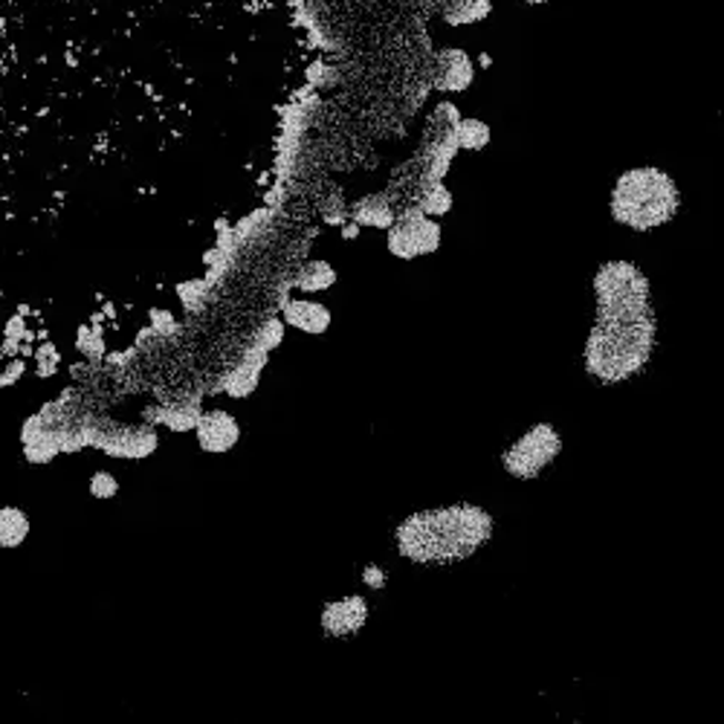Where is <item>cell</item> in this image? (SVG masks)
Instances as JSON below:
<instances>
[{
	"instance_id": "6da1fadb",
	"label": "cell",
	"mask_w": 724,
	"mask_h": 724,
	"mask_svg": "<svg viewBox=\"0 0 724 724\" xmlns=\"http://www.w3.org/2000/svg\"><path fill=\"white\" fill-rule=\"evenodd\" d=\"M592 296L594 319L580 348V369L597 389L635 383L661 348L650 275L637 261L609 259L594 270Z\"/></svg>"
},
{
	"instance_id": "52a82bcc",
	"label": "cell",
	"mask_w": 724,
	"mask_h": 724,
	"mask_svg": "<svg viewBox=\"0 0 724 724\" xmlns=\"http://www.w3.org/2000/svg\"><path fill=\"white\" fill-rule=\"evenodd\" d=\"M371 600L362 592H348L340 597L325 600V606L319 609V632L328 641H354L365 632L371 623Z\"/></svg>"
},
{
	"instance_id": "7402d4cb",
	"label": "cell",
	"mask_w": 724,
	"mask_h": 724,
	"mask_svg": "<svg viewBox=\"0 0 724 724\" xmlns=\"http://www.w3.org/2000/svg\"><path fill=\"white\" fill-rule=\"evenodd\" d=\"M360 583L371 592H385L389 589V571L380 562H365L360 569Z\"/></svg>"
},
{
	"instance_id": "4fadbf2b",
	"label": "cell",
	"mask_w": 724,
	"mask_h": 724,
	"mask_svg": "<svg viewBox=\"0 0 724 724\" xmlns=\"http://www.w3.org/2000/svg\"><path fill=\"white\" fill-rule=\"evenodd\" d=\"M400 207L394 203V198L389 192H369L356 198L354 203H348V221L360 223L362 230H378L385 232L398 218Z\"/></svg>"
},
{
	"instance_id": "ffe728a7",
	"label": "cell",
	"mask_w": 724,
	"mask_h": 724,
	"mask_svg": "<svg viewBox=\"0 0 724 724\" xmlns=\"http://www.w3.org/2000/svg\"><path fill=\"white\" fill-rule=\"evenodd\" d=\"M119 490H122V484H119L117 473H111V470H93L88 479V493L93 502H111V499H117Z\"/></svg>"
},
{
	"instance_id": "9c48e42d",
	"label": "cell",
	"mask_w": 724,
	"mask_h": 724,
	"mask_svg": "<svg viewBox=\"0 0 724 724\" xmlns=\"http://www.w3.org/2000/svg\"><path fill=\"white\" fill-rule=\"evenodd\" d=\"M241 438H244V426H241L235 412L221 406L200 412L198 426H194V441H198L200 452H207V455H227V452H232L241 444Z\"/></svg>"
},
{
	"instance_id": "7a4b0ae2",
	"label": "cell",
	"mask_w": 724,
	"mask_h": 724,
	"mask_svg": "<svg viewBox=\"0 0 724 724\" xmlns=\"http://www.w3.org/2000/svg\"><path fill=\"white\" fill-rule=\"evenodd\" d=\"M499 519L479 502L418 507L392 527V551L414 569H455L495 540Z\"/></svg>"
},
{
	"instance_id": "30bf717a",
	"label": "cell",
	"mask_w": 724,
	"mask_h": 724,
	"mask_svg": "<svg viewBox=\"0 0 724 724\" xmlns=\"http://www.w3.org/2000/svg\"><path fill=\"white\" fill-rule=\"evenodd\" d=\"M267 362H270V351L252 342L244 354L238 356V362L232 365V371H227L221 380V392L232 400H247L250 394H255L261 378H264Z\"/></svg>"
},
{
	"instance_id": "e0dca14e",
	"label": "cell",
	"mask_w": 724,
	"mask_h": 724,
	"mask_svg": "<svg viewBox=\"0 0 724 724\" xmlns=\"http://www.w3.org/2000/svg\"><path fill=\"white\" fill-rule=\"evenodd\" d=\"M493 16V0H444L441 21L450 27H473Z\"/></svg>"
},
{
	"instance_id": "ba28073f",
	"label": "cell",
	"mask_w": 724,
	"mask_h": 724,
	"mask_svg": "<svg viewBox=\"0 0 724 724\" xmlns=\"http://www.w3.org/2000/svg\"><path fill=\"white\" fill-rule=\"evenodd\" d=\"M479 67L464 47H441L429 70V88L441 97H461L475 84Z\"/></svg>"
},
{
	"instance_id": "cb8c5ba5",
	"label": "cell",
	"mask_w": 724,
	"mask_h": 724,
	"mask_svg": "<svg viewBox=\"0 0 724 724\" xmlns=\"http://www.w3.org/2000/svg\"><path fill=\"white\" fill-rule=\"evenodd\" d=\"M522 3H527V7H545L551 0H522Z\"/></svg>"
},
{
	"instance_id": "ac0fdd59",
	"label": "cell",
	"mask_w": 724,
	"mask_h": 724,
	"mask_svg": "<svg viewBox=\"0 0 724 724\" xmlns=\"http://www.w3.org/2000/svg\"><path fill=\"white\" fill-rule=\"evenodd\" d=\"M452 140L459 145V151L466 154H479L493 140V128L487 125V119L481 117H461L459 125L452 128Z\"/></svg>"
},
{
	"instance_id": "44dd1931",
	"label": "cell",
	"mask_w": 724,
	"mask_h": 724,
	"mask_svg": "<svg viewBox=\"0 0 724 724\" xmlns=\"http://www.w3.org/2000/svg\"><path fill=\"white\" fill-rule=\"evenodd\" d=\"M284 333H288V325H284V319H281V316L267 319L264 325H261L259 331H255V342H259V345L264 348V351H270V354H273L275 348H279L281 342H284Z\"/></svg>"
},
{
	"instance_id": "5bb4252c",
	"label": "cell",
	"mask_w": 724,
	"mask_h": 724,
	"mask_svg": "<svg viewBox=\"0 0 724 724\" xmlns=\"http://www.w3.org/2000/svg\"><path fill=\"white\" fill-rule=\"evenodd\" d=\"M32 516L21 504H0V551H18L30 540Z\"/></svg>"
},
{
	"instance_id": "2e32d148",
	"label": "cell",
	"mask_w": 724,
	"mask_h": 724,
	"mask_svg": "<svg viewBox=\"0 0 724 724\" xmlns=\"http://www.w3.org/2000/svg\"><path fill=\"white\" fill-rule=\"evenodd\" d=\"M409 207H418L423 214H429V218L444 221L446 214L455 209V194H452V189L444 183V180H432V183L418 185V192H414Z\"/></svg>"
},
{
	"instance_id": "277c9868",
	"label": "cell",
	"mask_w": 724,
	"mask_h": 724,
	"mask_svg": "<svg viewBox=\"0 0 724 724\" xmlns=\"http://www.w3.org/2000/svg\"><path fill=\"white\" fill-rule=\"evenodd\" d=\"M565 452V432L554 421H533L504 446L499 466L516 484H533L562 459Z\"/></svg>"
},
{
	"instance_id": "8992f818",
	"label": "cell",
	"mask_w": 724,
	"mask_h": 724,
	"mask_svg": "<svg viewBox=\"0 0 724 724\" xmlns=\"http://www.w3.org/2000/svg\"><path fill=\"white\" fill-rule=\"evenodd\" d=\"M88 446H97L108 459L145 461L160 450V432L151 423H108V426H84Z\"/></svg>"
},
{
	"instance_id": "8fae6325",
	"label": "cell",
	"mask_w": 724,
	"mask_h": 724,
	"mask_svg": "<svg viewBox=\"0 0 724 724\" xmlns=\"http://www.w3.org/2000/svg\"><path fill=\"white\" fill-rule=\"evenodd\" d=\"M281 319H284V325L304 333V336H322L331 331L333 311L325 302H316L311 296H293L281 304Z\"/></svg>"
},
{
	"instance_id": "7c38bea8",
	"label": "cell",
	"mask_w": 724,
	"mask_h": 724,
	"mask_svg": "<svg viewBox=\"0 0 724 724\" xmlns=\"http://www.w3.org/2000/svg\"><path fill=\"white\" fill-rule=\"evenodd\" d=\"M200 412H203L200 400H165V403H151L142 409V421L169 429L174 435H185V432H194Z\"/></svg>"
},
{
	"instance_id": "603a6c76",
	"label": "cell",
	"mask_w": 724,
	"mask_h": 724,
	"mask_svg": "<svg viewBox=\"0 0 724 724\" xmlns=\"http://www.w3.org/2000/svg\"><path fill=\"white\" fill-rule=\"evenodd\" d=\"M340 235L345 238V241H356V238L362 235V227H360V223H354V221H345L340 227Z\"/></svg>"
},
{
	"instance_id": "5b68a950",
	"label": "cell",
	"mask_w": 724,
	"mask_h": 724,
	"mask_svg": "<svg viewBox=\"0 0 724 724\" xmlns=\"http://www.w3.org/2000/svg\"><path fill=\"white\" fill-rule=\"evenodd\" d=\"M444 244V227L418 207H403L385 230V250L398 261H418L435 255Z\"/></svg>"
},
{
	"instance_id": "9a60e30c",
	"label": "cell",
	"mask_w": 724,
	"mask_h": 724,
	"mask_svg": "<svg viewBox=\"0 0 724 724\" xmlns=\"http://www.w3.org/2000/svg\"><path fill=\"white\" fill-rule=\"evenodd\" d=\"M336 281H340V273H336V267H333L331 261L313 259L299 270L296 279L290 281V284H293L299 296H316V293L331 290Z\"/></svg>"
},
{
	"instance_id": "d6986e66",
	"label": "cell",
	"mask_w": 724,
	"mask_h": 724,
	"mask_svg": "<svg viewBox=\"0 0 724 724\" xmlns=\"http://www.w3.org/2000/svg\"><path fill=\"white\" fill-rule=\"evenodd\" d=\"M464 117L461 108L452 99H441V102L429 111L426 122H423V133H452V128L459 125V119Z\"/></svg>"
},
{
	"instance_id": "3957f363",
	"label": "cell",
	"mask_w": 724,
	"mask_h": 724,
	"mask_svg": "<svg viewBox=\"0 0 724 724\" xmlns=\"http://www.w3.org/2000/svg\"><path fill=\"white\" fill-rule=\"evenodd\" d=\"M684 209V192L673 171L658 163L623 169L609 189V218L635 235H650L675 221Z\"/></svg>"
}]
</instances>
